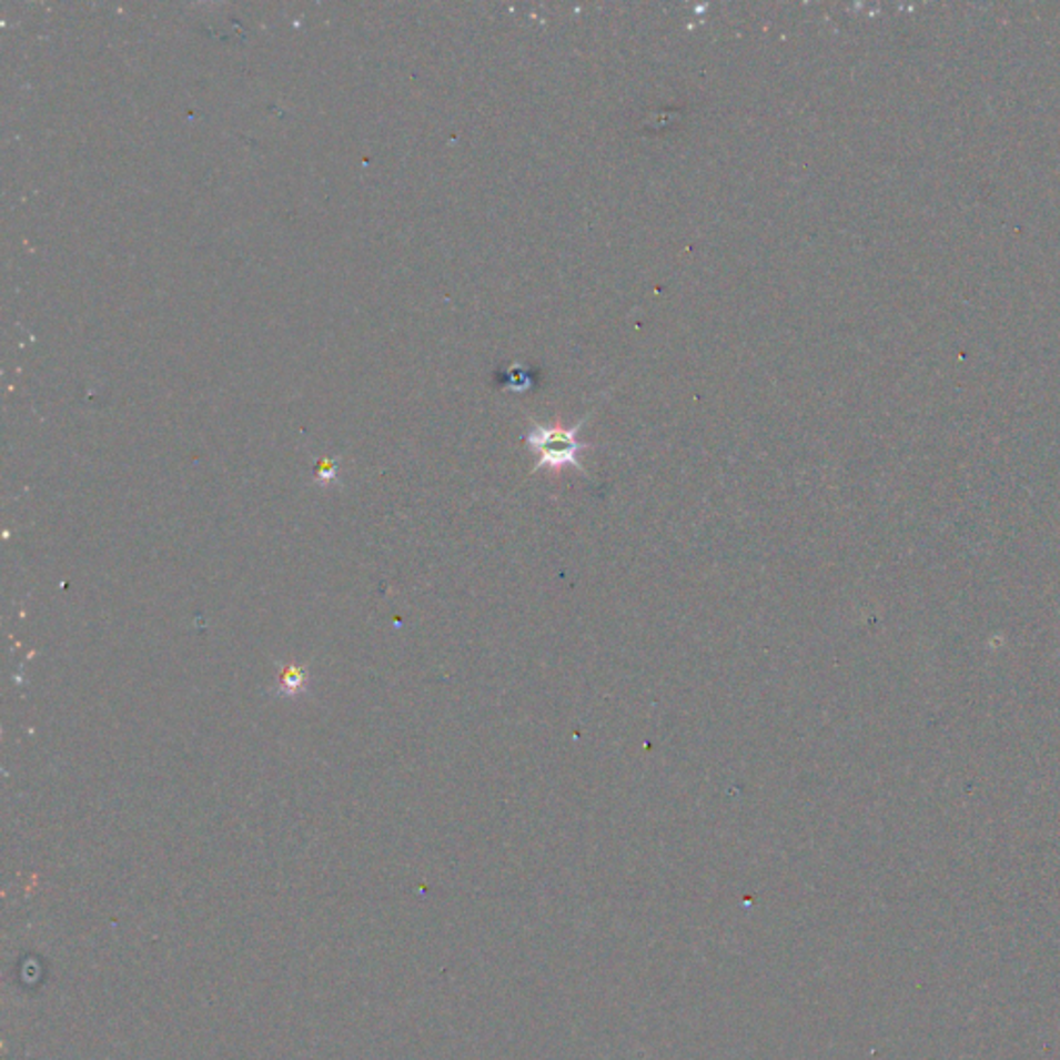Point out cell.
<instances>
[{
    "label": "cell",
    "mask_w": 1060,
    "mask_h": 1060,
    "mask_svg": "<svg viewBox=\"0 0 1060 1060\" xmlns=\"http://www.w3.org/2000/svg\"><path fill=\"white\" fill-rule=\"evenodd\" d=\"M583 425L584 421L574 427H549V425L533 423V427L524 435V444L535 456L533 473L559 471V468L572 466L583 477H588V471L581 462V454L590 447L578 440V431Z\"/></svg>",
    "instance_id": "6da1fadb"
},
{
    "label": "cell",
    "mask_w": 1060,
    "mask_h": 1060,
    "mask_svg": "<svg viewBox=\"0 0 1060 1060\" xmlns=\"http://www.w3.org/2000/svg\"><path fill=\"white\" fill-rule=\"evenodd\" d=\"M307 684L309 674L303 665L289 663V665L280 667V672H277V694L280 696H284V698L301 696L303 691L307 690Z\"/></svg>",
    "instance_id": "7a4b0ae2"
}]
</instances>
